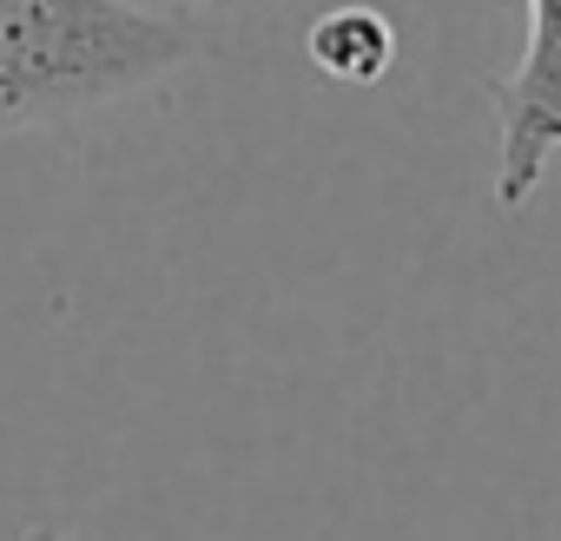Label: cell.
Returning a JSON list of instances; mask_svg holds the SVG:
<instances>
[{"mask_svg":"<svg viewBox=\"0 0 561 541\" xmlns=\"http://www.w3.org/2000/svg\"><path fill=\"white\" fill-rule=\"evenodd\" d=\"M198 54L185 14L133 0H0V139L73 126Z\"/></svg>","mask_w":561,"mask_h":541,"instance_id":"obj_1","label":"cell"},{"mask_svg":"<svg viewBox=\"0 0 561 541\" xmlns=\"http://www.w3.org/2000/svg\"><path fill=\"white\" fill-rule=\"evenodd\" d=\"M528 47L515 73L489 87L495 100V205L522 211L561 152V0H522Z\"/></svg>","mask_w":561,"mask_h":541,"instance_id":"obj_2","label":"cell"},{"mask_svg":"<svg viewBox=\"0 0 561 541\" xmlns=\"http://www.w3.org/2000/svg\"><path fill=\"white\" fill-rule=\"evenodd\" d=\"M305 54L318 73H331L344 87H377L397 60V27L377 8H337L305 34Z\"/></svg>","mask_w":561,"mask_h":541,"instance_id":"obj_3","label":"cell"},{"mask_svg":"<svg viewBox=\"0 0 561 541\" xmlns=\"http://www.w3.org/2000/svg\"><path fill=\"white\" fill-rule=\"evenodd\" d=\"M165 8H198V0H165Z\"/></svg>","mask_w":561,"mask_h":541,"instance_id":"obj_4","label":"cell"}]
</instances>
